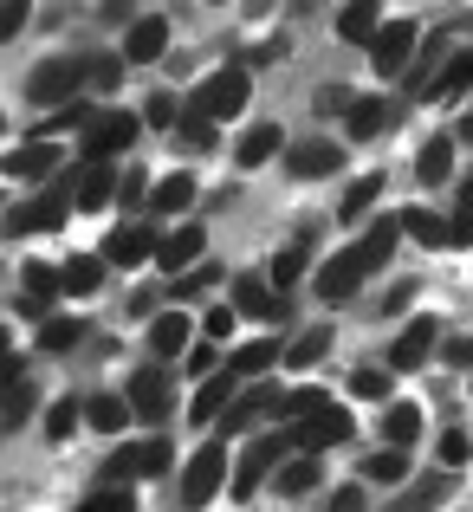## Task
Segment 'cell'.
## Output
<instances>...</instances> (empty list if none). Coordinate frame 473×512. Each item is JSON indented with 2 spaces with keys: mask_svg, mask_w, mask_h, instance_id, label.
<instances>
[{
  "mask_svg": "<svg viewBox=\"0 0 473 512\" xmlns=\"http://www.w3.org/2000/svg\"><path fill=\"white\" fill-rule=\"evenodd\" d=\"M435 454H441V461H448V467H467V461H473V435H467V428H448Z\"/></svg>",
  "mask_w": 473,
  "mask_h": 512,
  "instance_id": "46",
  "label": "cell"
},
{
  "mask_svg": "<svg viewBox=\"0 0 473 512\" xmlns=\"http://www.w3.org/2000/svg\"><path fill=\"white\" fill-rule=\"evenodd\" d=\"M350 396L383 402V396H389V370H357V376H350Z\"/></svg>",
  "mask_w": 473,
  "mask_h": 512,
  "instance_id": "48",
  "label": "cell"
},
{
  "mask_svg": "<svg viewBox=\"0 0 473 512\" xmlns=\"http://www.w3.org/2000/svg\"><path fill=\"white\" fill-rule=\"evenodd\" d=\"M383 435H389V448H409V441H422V409H409V402H389Z\"/></svg>",
  "mask_w": 473,
  "mask_h": 512,
  "instance_id": "32",
  "label": "cell"
},
{
  "mask_svg": "<svg viewBox=\"0 0 473 512\" xmlns=\"http://www.w3.org/2000/svg\"><path fill=\"white\" fill-rule=\"evenodd\" d=\"M162 46H169V20H137L130 26V39H124V65H150V59H162Z\"/></svg>",
  "mask_w": 473,
  "mask_h": 512,
  "instance_id": "20",
  "label": "cell"
},
{
  "mask_svg": "<svg viewBox=\"0 0 473 512\" xmlns=\"http://www.w3.org/2000/svg\"><path fill=\"white\" fill-rule=\"evenodd\" d=\"M33 409H39V389L26 383V376L20 383H0V428H20Z\"/></svg>",
  "mask_w": 473,
  "mask_h": 512,
  "instance_id": "28",
  "label": "cell"
},
{
  "mask_svg": "<svg viewBox=\"0 0 473 512\" xmlns=\"http://www.w3.org/2000/svg\"><path fill=\"white\" fill-rule=\"evenodd\" d=\"M175 117H182V104H175V98H162V91H156L150 104H143V124H156V130H162V124H175Z\"/></svg>",
  "mask_w": 473,
  "mask_h": 512,
  "instance_id": "51",
  "label": "cell"
},
{
  "mask_svg": "<svg viewBox=\"0 0 473 512\" xmlns=\"http://www.w3.org/2000/svg\"><path fill=\"white\" fill-rule=\"evenodd\" d=\"M52 156H59V150L33 137V143H20V150L0 156V175H13V182H39V175H52Z\"/></svg>",
  "mask_w": 473,
  "mask_h": 512,
  "instance_id": "18",
  "label": "cell"
},
{
  "mask_svg": "<svg viewBox=\"0 0 473 512\" xmlns=\"http://www.w3.org/2000/svg\"><path fill=\"white\" fill-rule=\"evenodd\" d=\"M415 175H422L428 188H441L454 175V137H428L422 143V163H415Z\"/></svg>",
  "mask_w": 473,
  "mask_h": 512,
  "instance_id": "27",
  "label": "cell"
},
{
  "mask_svg": "<svg viewBox=\"0 0 473 512\" xmlns=\"http://www.w3.org/2000/svg\"><path fill=\"white\" fill-rule=\"evenodd\" d=\"M188 338H195V331H188V318H182V312H162L156 325H150V350H156V357H182Z\"/></svg>",
  "mask_w": 473,
  "mask_h": 512,
  "instance_id": "26",
  "label": "cell"
},
{
  "mask_svg": "<svg viewBox=\"0 0 473 512\" xmlns=\"http://www.w3.org/2000/svg\"><path fill=\"white\" fill-rule=\"evenodd\" d=\"M273 363H279V344H273V338L240 344V350H234V370H240V376H260V370H273Z\"/></svg>",
  "mask_w": 473,
  "mask_h": 512,
  "instance_id": "39",
  "label": "cell"
},
{
  "mask_svg": "<svg viewBox=\"0 0 473 512\" xmlns=\"http://www.w3.org/2000/svg\"><path fill=\"white\" fill-rule=\"evenodd\" d=\"M318 480H324V461H318V454H305V461H292V467H279V474H273V487H279V493H286V500H299V493H312V487H318Z\"/></svg>",
  "mask_w": 473,
  "mask_h": 512,
  "instance_id": "30",
  "label": "cell"
},
{
  "mask_svg": "<svg viewBox=\"0 0 473 512\" xmlns=\"http://www.w3.org/2000/svg\"><path fill=\"white\" fill-rule=\"evenodd\" d=\"M461 214H467V221H473V182H467V195H461Z\"/></svg>",
  "mask_w": 473,
  "mask_h": 512,
  "instance_id": "63",
  "label": "cell"
},
{
  "mask_svg": "<svg viewBox=\"0 0 473 512\" xmlns=\"http://www.w3.org/2000/svg\"><path fill=\"white\" fill-rule=\"evenodd\" d=\"M227 331H234V305H214V312H208V325H201V338H208V344H221Z\"/></svg>",
  "mask_w": 473,
  "mask_h": 512,
  "instance_id": "52",
  "label": "cell"
},
{
  "mask_svg": "<svg viewBox=\"0 0 473 512\" xmlns=\"http://www.w3.org/2000/svg\"><path fill=\"white\" fill-rule=\"evenodd\" d=\"M175 124H182V143H195V150H214V117H208V111H195V104H188Z\"/></svg>",
  "mask_w": 473,
  "mask_h": 512,
  "instance_id": "45",
  "label": "cell"
},
{
  "mask_svg": "<svg viewBox=\"0 0 473 512\" xmlns=\"http://www.w3.org/2000/svg\"><path fill=\"white\" fill-rule=\"evenodd\" d=\"M279 150H286V130H279V124H253L247 137H240L234 163H240V169H260V163H273Z\"/></svg>",
  "mask_w": 473,
  "mask_h": 512,
  "instance_id": "22",
  "label": "cell"
},
{
  "mask_svg": "<svg viewBox=\"0 0 473 512\" xmlns=\"http://www.w3.org/2000/svg\"><path fill=\"white\" fill-rule=\"evenodd\" d=\"M182 370H188V376H214V344L201 338V344H195V350L182 357Z\"/></svg>",
  "mask_w": 473,
  "mask_h": 512,
  "instance_id": "53",
  "label": "cell"
},
{
  "mask_svg": "<svg viewBox=\"0 0 473 512\" xmlns=\"http://www.w3.org/2000/svg\"><path fill=\"white\" fill-rule=\"evenodd\" d=\"M13 357V338H7V325H0V363H7Z\"/></svg>",
  "mask_w": 473,
  "mask_h": 512,
  "instance_id": "62",
  "label": "cell"
},
{
  "mask_svg": "<svg viewBox=\"0 0 473 512\" xmlns=\"http://www.w3.org/2000/svg\"><path fill=\"white\" fill-rule=\"evenodd\" d=\"M370 480H376V487H402V480H409V454H402V448H383L370 461Z\"/></svg>",
  "mask_w": 473,
  "mask_h": 512,
  "instance_id": "42",
  "label": "cell"
},
{
  "mask_svg": "<svg viewBox=\"0 0 473 512\" xmlns=\"http://www.w3.org/2000/svg\"><path fill=\"white\" fill-rule=\"evenodd\" d=\"M98 279H104V260H98V253H72V260H65V273H59V286L65 292H98Z\"/></svg>",
  "mask_w": 473,
  "mask_h": 512,
  "instance_id": "33",
  "label": "cell"
},
{
  "mask_svg": "<svg viewBox=\"0 0 473 512\" xmlns=\"http://www.w3.org/2000/svg\"><path fill=\"white\" fill-rule=\"evenodd\" d=\"M221 487H227V454H221V441H208V448H201L195 461L182 467V506H188V512H201Z\"/></svg>",
  "mask_w": 473,
  "mask_h": 512,
  "instance_id": "3",
  "label": "cell"
},
{
  "mask_svg": "<svg viewBox=\"0 0 473 512\" xmlns=\"http://www.w3.org/2000/svg\"><path fill=\"white\" fill-rule=\"evenodd\" d=\"M117 78H124V59H104V52H98V59L85 65V85H98V91H111Z\"/></svg>",
  "mask_w": 473,
  "mask_h": 512,
  "instance_id": "49",
  "label": "cell"
},
{
  "mask_svg": "<svg viewBox=\"0 0 473 512\" xmlns=\"http://www.w3.org/2000/svg\"><path fill=\"white\" fill-rule=\"evenodd\" d=\"M318 104H324V111H350V91H344V85H331V91H324Z\"/></svg>",
  "mask_w": 473,
  "mask_h": 512,
  "instance_id": "60",
  "label": "cell"
},
{
  "mask_svg": "<svg viewBox=\"0 0 473 512\" xmlns=\"http://www.w3.org/2000/svg\"><path fill=\"white\" fill-rule=\"evenodd\" d=\"M26 26V7H0V39H13Z\"/></svg>",
  "mask_w": 473,
  "mask_h": 512,
  "instance_id": "59",
  "label": "cell"
},
{
  "mask_svg": "<svg viewBox=\"0 0 473 512\" xmlns=\"http://www.w3.org/2000/svg\"><path fill=\"white\" fill-rule=\"evenodd\" d=\"M435 338H441V325H435V318H415V325L402 331L396 344H389V370H422V363H428V350H435Z\"/></svg>",
  "mask_w": 473,
  "mask_h": 512,
  "instance_id": "14",
  "label": "cell"
},
{
  "mask_svg": "<svg viewBox=\"0 0 473 512\" xmlns=\"http://www.w3.org/2000/svg\"><path fill=\"white\" fill-rule=\"evenodd\" d=\"M188 201H195V175H182V169L162 175V182L150 188V208H156V214H182Z\"/></svg>",
  "mask_w": 473,
  "mask_h": 512,
  "instance_id": "29",
  "label": "cell"
},
{
  "mask_svg": "<svg viewBox=\"0 0 473 512\" xmlns=\"http://www.w3.org/2000/svg\"><path fill=\"white\" fill-rule=\"evenodd\" d=\"M85 422L98 428V435H117V428L130 422V402H124V396H91V402H85Z\"/></svg>",
  "mask_w": 473,
  "mask_h": 512,
  "instance_id": "34",
  "label": "cell"
},
{
  "mask_svg": "<svg viewBox=\"0 0 473 512\" xmlns=\"http://www.w3.org/2000/svg\"><path fill=\"white\" fill-rule=\"evenodd\" d=\"M286 448H292V435H279V428L253 441V448L240 454V467H227V487H234V500H253V493H260V480L273 474V461H279Z\"/></svg>",
  "mask_w": 473,
  "mask_h": 512,
  "instance_id": "2",
  "label": "cell"
},
{
  "mask_svg": "<svg viewBox=\"0 0 473 512\" xmlns=\"http://www.w3.org/2000/svg\"><path fill=\"white\" fill-rule=\"evenodd\" d=\"M65 227V195H39L7 214V234H59Z\"/></svg>",
  "mask_w": 473,
  "mask_h": 512,
  "instance_id": "13",
  "label": "cell"
},
{
  "mask_svg": "<svg viewBox=\"0 0 473 512\" xmlns=\"http://www.w3.org/2000/svg\"><path fill=\"white\" fill-rule=\"evenodd\" d=\"M409 299H415V279H396V286H389V299L376 305V312H402V305H409Z\"/></svg>",
  "mask_w": 473,
  "mask_h": 512,
  "instance_id": "57",
  "label": "cell"
},
{
  "mask_svg": "<svg viewBox=\"0 0 473 512\" xmlns=\"http://www.w3.org/2000/svg\"><path fill=\"white\" fill-rule=\"evenodd\" d=\"M201 247H208V234L188 221V227H175L169 240H156V266H162V273H188V266L201 260Z\"/></svg>",
  "mask_w": 473,
  "mask_h": 512,
  "instance_id": "15",
  "label": "cell"
},
{
  "mask_svg": "<svg viewBox=\"0 0 473 512\" xmlns=\"http://www.w3.org/2000/svg\"><path fill=\"white\" fill-rule=\"evenodd\" d=\"M143 195H150V182H143L137 169H130V175H117V201H124V208H137Z\"/></svg>",
  "mask_w": 473,
  "mask_h": 512,
  "instance_id": "54",
  "label": "cell"
},
{
  "mask_svg": "<svg viewBox=\"0 0 473 512\" xmlns=\"http://www.w3.org/2000/svg\"><path fill=\"white\" fill-rule=\"evenodd\" d=\"M227 402H234V376L227 370H214V376H201V389H195V402H188V422L195 428H208L214 415L227 409Z\"/></svg>",
  "mask_w": 473,
  "mask_h": 512,
  "instance_id": "17",
  "label": "cell"
},
{
  "mask_svg": "<svg viewBox=\"0 0 473 512\" xmlns=\"http://www.w3.org/2000/svg\"><path fill=\"white\" fill-rule=\"evenodd\" d=\"M337 441H350V415L337 409L331 396H324L318 409H305V415H299V435H292V448L324 454V448H337Z\"/></svg>",
  "mask_w": 473,
  "mask_h": 512,
  "instance_id": "4",
  "label": "cell"
},
{
  "mask_svg": "<svg viewBox=\"0 0 473 512\" xmlns=\"http://www.w3.org/2000/svg\"><path fill=\"white\" fill-rule=\"evenodd\" d=\"M72 208H85V214H104V208H111V201H117V169L111 163H91L85 175H78V188H72Z\"/></svg>",
  "mask_w": 473,
  "mask_h": 512,
  "instance_id": "16",
  "label": "cell"
},
{
  "mask_svg": "<svg viewBox=\"0 0 473 512\" xmlns=\"http://www.w3.org/2000/svg\"><path fill=\"white\" fill-rule=\"evenodd\" d=\"M78 338H85V325H78V318H46V325H39V350H72Z\"/></svg>",
  "mask_w": 473,
  "mask_h": 512,
  "instance_id": "38",
  "label": "cell"
},
{
  "mask_svg": "<svg viewBox=\"0 0 473 512\" xmlns=\"http://www.w3.org/2000/svg\"><path fill=\"white\" fill-rule=\"evenodd\" d=\"M247 98H253L247 72H240V65H227V72H214L208 85L195 91V111H208L214 124H221V117H240V111H247Z\"/></svg>",
  "mask_w": 473,
  "mask_h": 512,
  "instance_id": "5",
  "label": "cell"
},
{
  "mask_svg": "<svg viewBox=\"0 0 473 512\" xmlns=\"http://www.w3.org/2000/svg\"><path fill=\"white\" fill-rule=\"evenodd\" d=\"M344 124H350V137H376L383 130V98H357L344 111Z\"/></svg>",
  "mask_w": 473,
  "mask_h": 512,
  "instance_id": "41",
  "label": "cell"
},
{
  "mask_svg": "<svg viewBox=\"0 0 473 512\" xmlns=\"http://www.w3.org/2000/svg\"><path fill=\"white\" fill-rule=\"evenodd\" d=\"M78 422H85V402H78V396H59V402L46 409V435H52V441H65Z\"/></svg>",
  "mask_w": 473,
  "mask_h": 512,
  "instance_id": "37",
  "label": "cell"
},
{
  "mask_svg": "<svg viewBox=\"0 0 473 512\" xmlns=\"http://www.w3.org/2000/svg\"><path fill=\"white\" fill-rule=\"evenodd\" d=\"M279 409H286V389L279 383H253V389H240L214 422H221V435H234V428H253L260 415H279Z\"/></svg>",
  "mask_w": 473,
  "mask_h": 512,
  "instance_id": "6",
  "label": "cell"
},
{
  "mask_svg": "<svg viewBox=\"0 0 473 512\" xmlns=\"http://www.w3.org/2000/svg\"><path fill=\"white\" fill-rule=\"evenodd\" d=\"M324 350H331V325H312V331H305V338L292 344V350H279V363H292V370H312Z\"/></svg>",
  "mask_w": 473,
  "mask_h": 512,
  "instance_id": "35",
  "label": "cell"
},
{
  "mask_svg": "<svg viewBox=\"0 0 473 512\" xmlns=\"http://www.w3.org/2000/svg\"><path fill=\"white\" fill-rule=\"evenodd\" d=\"M402 227H409L422 247H448V221H441V214H428V208H409V214H402Z\"/></svg>",
  "mask_w": 473,
  "mask_h": 512,
  "instance_id": "36",
  "label": "cell"
},
{
  "mask_svg": "<svg viewBox=\"0 0 473 512\" xmlns=\"http://www.w3.org/2000/svg\"><path fill=\"white\" fill-rule=\"evenodd\" d=\"M396 234H402L396 221H376L370 234L357 240V253H363V273H383V266H389V253H396Z\"/></svg>",
  "mask_w": 473,
  "mask_h": 512,
  "instance_id": "25",
  "label": "cell"
},
{
  "mask_svg": "<svg viewBox=\"0 0 473 512\" xmlns=\"http://www.w3.org/2000/svg\"><path fill=\"white\" fill-rule=\"evenodd\" d=\"M85 65L91 59H72V52H65V59H46V65H33V78H26V98L39 104V111H52V104H72L78 98V85H85Z\"/></svg>",
  "mask_w": 473,
  "mask_h": 512,
  "instance_id": "1",
  "label": "cell"
},
{
  "mask_svg": "<svg viewBox=\"0 0 473 512\" xmlns=\"http://www.w3.org/2000/svg\"><path fill=\"white\" fill-rule=\"evenodd\" d=\"M124 402H130V415H143V422H162V415L175 409V389H169V370H137L130 376V389H124Z\"/></svg>",
  "mask_w": 473,
  "mask_h": 512,
  "instance_id": "7",
  "label": "cell"
},
{
  "mask_svg": "<svg viewBox=\"0 0 473 512\" xmlns=\"http://www.w3.org/2000/svg\"><path fill=\"white\" fill-rule=\"evenodd\" d=\"M286 169L299 175V182H318V175H337V169H344V150H337V143H324V137H305V143H292V150H286Z\"/></svg>",
  "mask_w": 473,
  "mask_h": 512,
  "instance_id": "11",
  "label": "cell"
},
{
  "mask_svg": "<svg viewBox=\"0 0 473 512\" xmlns=\"http://www.w3.org/2000/svg\"><path fill=\"white\" fill-rule=\"evenodd\" d=\"M175 467V448H169V435H150V441H137L130 448V474H143V480H162Z\"/></svg>",
  "mask_w": 473,
  "mask_h": 512,
  "instance_id": "24",
  "label": "cell"
},
{
  "mask_svg": "<svg viewBox=\"0 0 473 512\" xmlns=\"http://www.w3.org/2000/svg\"><path fill=\"white\" fill-rule=\"evenodd\" d=\"M52 130H91V104H85V98H72L65 111H52V117H46V130H39V143H52Z\"/></svg>",
  "mask_w": 473,
  "mask_h": 512,
  "instance_id": "44",
  "label": "cell"
},
{
  "mask_svg": "<svg viewBox=\"0 0 473 512\" xmlns=\"http://www.w3.org/2000/svg\"><path fill=\"white\" fill-rule=\"evenodd\" d=\"M98 253H111V266H143L156 253V234H150V227H117Z\"/></svg>",
  "mask_w": 473,
  "mask_h": 512,
  "instance_id": "23",
  "label": "cell"
},
{
  "mask_svg": "<svg viewBox=\"0 0 473 512\" xmlns=\"http://www.w3.org/2000/svg\"><path fill=\"white\" fill-rule=\"evenodd\" d=\"M441 363H448V370H473V338H454L441 350Z\"/></svg>",
  "mask_w": 473,
  "mask_h": 512,
  "instance_id": "56",
  "label": "cell"
},
{
  "mask_svg": "<svg viewBox=\"0 0 473 512\" xmlns=\"http://www.w3.org/2000/svg\"><path fill=\"white\" fill-rule=\"evenodd\" d=\"M337 33L357 39V46H370V39H376V7H344V13H337Z\"/></svg>",
  "mask_w": 473,
  "mask_h": 512,
  "instance_id": "43",
  "label": "cell"
},
{
  "mask_svg": "<svg viewBox=\"0 0 473 512\" xmlns=\"http://www.w3.org/2000/svg\"><path fill=\"white\" fill-rule=\"evenodd\" d=\"M234 312H247V318H266V325H279V318L292 312V299H286V292H273L260 273H240V279H234Z\"/></svg>",
  "mask_w": 473,
  "mask_h": 512,
  "instance_id": "8",
  "label": "cell"
},
{
  "mask_svg": "<svg viewBox=\"0 0 473 512\" xmlns=\"http://www.w3.org/2000/svg\"><path fill=\"white\" fill-rule=\"evenodd\" d=\"M461 91H473V46L454 52V59L441 65V78H428L422 98H428V104H448V98H461Z\"/></svg>",
  "mask_w": 473,
  "mask_h": 512,
  "instance_id": "19",
  "label": "cell"
},
{
  "mask_svg": "<svg viewBox=\"0 0 473 512\" xmlns=\"http://www.w3.org/2000/svg\"><path fill=\"white\" fill-rule=\"evenodd\" d=\"M78 512H137V500H130V487H104V493H91Z\"/></svg>",
  "mask_w": 473,
  "mask_h": 512,
  "instance_id": "47",
  "label": "cell"
},
{
  "mask_svg": "<svg viewBox=\"0 0 473 512\" xmlns=\"http://www.w3.org/2000/svg\"><path fill=\"white\" fill-rule=\"evenodd\" d=\"M324 512H370V506H363V487H337L331 500H324Z\"/></svg>",
  "mask_w": 473,
  "mask_h": 512,
  "instance_id": "55",
  "label": "cell"
},
{
  "mask_svg": "<svg viewBox=\"0 0 473 512\" xmlns=\"http://www.w3.org/2000/svg\"><path fill=\"white\" fill-rule=\"evenodd\" d=\"M46 292H59V273H52V266H26V299H39V305H46Z\"/></svg>",
  "mask_w": 473,
  "mask_h": 512,
  "instance_id": "50",
  "label": "cell"
},
{
  "mask_svg": "<svg viewBox=\"0 0 473 512\" xmlns=\"http://www.w3.org/2000/svg\"><path fill=\"white\" fill-rule=\"evenodd\" d=\"M448 493H454V480H448V474H422L415 487H402L396 500H389V512H435L441 500H448Z\"/></svg>",
  "mask_w": 473,
  "mask_h": 512,
  "instance_id": "21",
  "label": "cell"
},
{
  "mask_svg": "<svg viewBox=\"0 0 473 512\" xmlns=\"http://www.w3.org/2000/svg\"><path fill=\"white\" fill-rule=\"evenodd\" d=\"M305 279V247H279L273 253V292H292Z\"/></svg>",
  "mask_w": 473,
  "mask_h": 512,
  "instance_id": "40",
  "label": "cell"
},
{
  "mask_svg": "<svg viewBox=\"0 0 473 512\" xmlns=\"http://www.w3.org/2000/svg\"><path fill=\"white\" fill-rule=\"evenodd\" d=\"M357 286H363V253H357V247H344V253H337V260L318 273V299H324V305H344Z\"/></svg>",
  "mask_w": 473,
  "mask_h": 512,
  "instance_id": "12",
  "label": "cell"
},
{
  "mask_svg": "<svg viewBox=\"0 0 473 512\" xmlns=\"http://www.w3.org/2000/svg\"><path fill=\"white\" fill-rule=\"evenodd\" d=\"M214 279H221V273H214V266H201V273H182V279H175V292H201V286H214Z\"/></svg>",
  "mask_w": 473,
  "mask_h": 512,
  "instance_id": "58",
  "label": "cell"
},
{
  "mask_svg": "<svg viewBox=\"0 0 473 512\" xmlns=\"http://www.w3.org/2000/svg\"><path fill=\"white\" fill-rule=\"evenodd\" d=\"M409 52H415V26H409V20L376 26V39H370V65H376L383 78H396L402 65H409Z\"/></svg>",
  "mask_w": 473,
  "mask_h": 512,
  "instance_id": "10",
  "label": "cell"
},
{
  "mask_svg": "<svg viewBox=\"0 0 473 512\" xmlns=\"http://www.w3.org/2000/svg\"><path fill=\"white\" fill-rule=\"evenodd\" d=\"M130 143H137V117H130V111L91 117V130H85V156H91V163H104L111 150H130Z\"/></svg>",
  "mask_w": 473,
  "mask_h": 512,
  "instance_id": "9",
  "label": "cell"
},
{
  "mask_svg": "<svg viewBox=\"0 0 473 512\" xmlns=\"http://www.w3.org/2000/svg\"><path fill=\"white\" fill-rule=\"evenodd\" d=\"M454 137H461V143H473V111L461 117V130H454Z\"/></svg>",
  "mask_w": 473,
  "mask_h": 512,
  "instance_id": "61",
  "label": "cell"
},
{
  "mask_svg": "<svg viewBox=\"0 0 473 512\" xmlns=\"http://www.w3.org/2000/svg\"><path fill=\"white\" fill-rule=\"evenodd\" d=\"M0 130H7V117H0Z\"/></svg>",
  "mask_w": 473,
  "mask_h": 512,
  "instance_id": "64",
  "label": "cell"
},
{
  "mask_svg": "<svg viewBox=\"0 0 473 512\" xmlns=\"http://www.w3.org/2000/svg\"><path fill=\"white\" fill-rule=\"evenodd\" d=\"M376 195H383V175H363V182H350V188H344V201H337V221L357 227L363 214H370V201H376Z\"/></svg>",
  "mask_w": 473,
  "mask_h": 512,
  "instance_id": "31",
  "label": "cell"
}]
</instances>
